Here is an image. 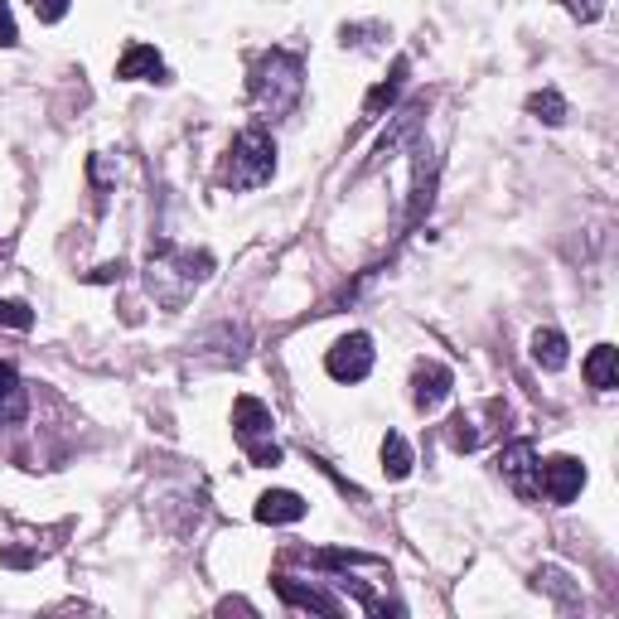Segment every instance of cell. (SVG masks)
Here are the masks:
<instances>
[{
    "label": "cell",
    "mask_w": 619,
    "mask_h": 619,
    "mask_svg": "<svg viewBox=\"0 0 619 619\" xmlns=\"http://www.w3.org/2000/svg\"><path fill=\"white\" fill-rule=\"evenodd\" d=\"M538 479H542V494H548L552 504H572L581 489H586V465L572 455H556L548 465H538Z\"/></svg>",
    "instance_id": "5"
},
{
    "label": "cell",
    "mask_w": 619,
    "mask_h": 619,
    "mask_svg": "<svg viewBox=\"0 0 619 619\" xmlns=\"http://www.w3.org/2000/svg\"><path fill=\"white\" fill-rule=\"evenodd\" d=\"M324 368H330L334 383H363V378L373 373V339H368V334H344V339H339V344L330 349Z\"/></svg>",
    "instance_id": "4"
},
{
    "label": "cell",
    "mask_w": 619,
    "mask_h": 619,
    "mask_svg": "<svg viewBox=\"0 0 619 619\" xmlns=\"http://www.w3.org/2000/svg\"><path fill=\"white\" fill-rule=\"evenodd\" d=\"M300 92H306V64H300L296 54H286V48H272V54L252 68V102H257L262 112L286 117L290 107L300 102Z\"/></svg>",
    "instance_id": "1"
},
{
    "label": "cell",
    "mask_w": 619,
    "mask_h": 619,
    "mask_svg": "<svg viewBox=\"0 0 619 619\" xmlns=\"http://www.w3.org/2000/svg\"><path fill=\"white\" fill-rule=\"evenodd\" d=\"M528 112L532 117H538V121H548V126H562V121H566V102H562V92H532L528 97Z\"/></svg>",
    "instance_id": "15"
},
{
    "label": "cell",
    "mask_w": 619,
    "mask_h": 619,
    "mask_svg": "<svg viewBox=\"0 0 619 619\" xmlns=\"http://www.w3.org/2000/svg\"><path fill=\"white\" fill-rule=\"evenodd\" d=\"M451 368L445 363H417V378H411V402H417V411H435L451 397Z\"/></svg>",
    "instance_id": "7"
},
{
    "label": "cell",
    "mask_w": 619,
    "mask_h": 619,
    "mask_svg": "<svg viewBox=\"0 0 619 619\" xmlns=\"http://www.w3.org/2000/svg\"><path fill=\"white\" fill-rule=\"evenodd\" d=\"M499 469H504V479L513 484V494H523V499L538 494V451H532V441L508 445L499 455Z\"/></svg>",
    "instance_id": "6"
},
{
    "label": "cell",
    "mask_w": 619,
    "mask_h": 619,
    "mask_svg": "<svg viewBox=\"0 0 619 619\" xmlns=\"http://www.w3.org/2000/svg\"><path fill=\"white\" fill-rule=\"evenodd\" d=\"M24 411H30L24 383H20V387H10V393H0V427H15V421H24Z\"/></svg>",
    "instance_id": "16"
},
{
    "label": "cell",
    "mask_w": 619,
    "mask_h": 619,
    "mask_svg": "<svg viewBox=\"0 0 619 619\" xmlns=\"http://www.w3.org/2000/svg\"><path fill=\"white\" fill-rule=\"evenodd\" d=\"M402 88H407V58H397V64H393V78L378 82V88L368 92L363 112H368V117H383V107H393V102H397V92H402Z\"/></svg>",
    "instance_id": "13"
},
{
    "label": "cell",
    "mask_w": 619,
    "mask_h": 619,
    "mask_svg": "<svg viewBox=\"0 0 619 619\" xmlns=\"http://www.w3.org/2000/svg\"><path fill=\"white\" fill-rule=\"evenodd\" d=\"M532 358L542 363L548 373H556V368H566V334H556V330H538L532 334Z\"/></svg>",
    "instance_id": "12"
},
{
    "label": "cell",
    "mask_w": 619,
    "mask_h": 619,
    "mask_svg": "<svg viewBox=\"0 0 619 619\" xmlns=\"http://www.w3.org/2000/svg\"><path fill=\"white\" fill-rule=\"evenodd\" d=\"M383 475L387 479H407L411 475V445H407V435H397V431L383 435Z\"/></svg>",
    "instance_id": "14"
},
{
    "label": "cell",
    "mask_w": 619,
    "mask_h": 619,
    "mask_svg": "<svg viewBox=\"0 0 619 619\" xmlns=\"http://www.w3.org/2000/svg\"><path fill=\"white\" fill-rule=\"evenodd\" d=\"M10 387H20V373H15V363L0 358V393H10Z\"/></svg>",
    "instance_id": "21"
},
{
    "label": "cell",
    "mask_w": 619,
    "mask_h": 619,
    "mask_svg": "<svg viewBox=\"0 0 619 619\" xmlns=\"http://www.w3.org/2000/svg\"><path fill=\"white\" fill-rule=\"evenodd\" d=\"M272 407L257 402V397H237L233 402V435L242 441V451L252 455V465H281V445L272 441Z\"/></svg>",
    "instance_id": "3"
},
{
    "label": "cell",
    "mask_w": 619,
    "mask_h": 619,
    "mask_svg": "<svg viewBox=\"0 0 619 619\" xmlns=\"http://www.w3.org/2000/svg\"><path fill=\"white\" fill-rule=\"evenodd\" d=\"M586 383L596 387V393H610V387L619 383V349H615V344L590 349V358H586Z\"/></svg>",
    "instance_id": "11"
},
{
    "label": "cell",
    "mask_w": 619,
    "mask_h": 619,
    "mask_svg": "<svg viewBox=\"0 0 619 619\" xmlns=\"http://www.w3.org/2000/svg\"><path fill=\"white\" fill-rule=\"evenodd\" d=\"M0 324H10V330H34V310L24 306V300H0Z\"/></svg>",
    "instance_id": "17"
},
{
    "label": "cell",
    "mask_w": 619,
    "mask_h": 619,
    "mask_svg": "<svg viewBox=\"0 0 619 619\" xmlns=\"http://www.w3.org/2000/svg\"><path fill=\"white\" fill-rule=\"evenodd\" d=\"M310 513V504L290 489H272L257 499V523H300Z\"/></svg>",
    "instance_id": "9"
},
{
    "label": "cell",
    "mask_w": 619,
    "mask_h": 619,
    "mask_svg": "<svg viewBox=\"0 0 619 619\" xmlns=\"http://www.w3.org/2000/svg\"><path fill=\"white\" fill-rule=\"evenodd\" d=\"M117 78L121 82H165V58L151 44H131L117 64Z\"/></svg>",
    "instance_id": "8"
},
{
    "label": "cell",
    "mask_w": 619,
    "mask_h": 619,
    "mask_svg": "<svg viewBox=\"0 0 619 619\" xmlns=\"http://www.w3.org/2000/svg\"><path fill=\"white\" fill-rule=\"evenodd\" d=\"M30 10H34V15H40L44 24H58V20L68 15V0H30Z\"/></svg>",
    "instance_id": "19"
},
{
    "label": "cell",
    "mask_w": 619,
    "mask_h": 619,
    "mask_svg": "<svg viewBox=\"0 0 619 619\" xmlns=\"http://www.w3.org/2000/svg\"><path fill=\"white\" fill-rule=\"evenodd\" d=\"M276 590H281L286 605H300V610H320V615H344V605L334 596H324V590L314 586H296V576H276Z\"/></svg>",
    "instance_id": "10"
},
{
    "label": "cell",
    "mask_w": 619,
    "mask_h": 619,
    "mask_svg": "<svg viewBox=\"0 0 619 619\" xmlns=\"http://www.w3.org/2000/svg\"><path fill=\"white\" fill-rule=\"evenodd\" d=\"M451 445H455V451H475V445H479L475 417H465V411H460V417L451 421Z\"/></svg>",
    "instance_id": "18"
},
{
    "label": "cell",
    "mask_w": 619,
    "mask_h": 619,
    "mask_svg": "<svg viewBox=\"0 0 619 619\" xmlns=\"http://www.w3.org/2000/svg\"><path fill=\"white\" fill-rule=\"evenodd\" d=\"M15 40H20V34H15V15H10V5L0 0V48H15Z\"/></svg>",
    "instance_id": "20"
},
{
    "label": "cell",
    "mask_w": 619,
    "mask_h": 619,
    "mask_svg": "<svg viewBox=\"0 0 619 619\" xmlns=\"http://www.w3.org/2000/svg\"><path fill=\"white\" fill-rule=\"evenodd\" d=\"M272 169H276V145L266 131H242V136L233 141V151H228V165H223V185H233V189H257L272 179Z\"/></svg>",
    "instance_id": "2"
}]
</instances>
